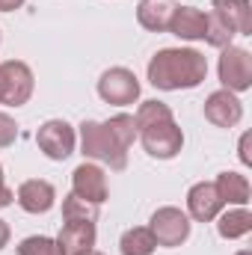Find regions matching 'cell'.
<instances>
[{
	"instance_id": "obj_25",
	"label": "cell",
	"mask_w": 252,
	"mask_h": 255,
	"mask_svg": "<svg viewBox=\"0 0 252 255\" xmlns=\"http://www.w3.org/2000/svg\"><path fill=\"white\" fill-rule=\"evenodd\" d=\"M250 130H247V133H244V136H241V145H238V157H241V163H244V166H252V154H250Z\"/></svg>"
},
{
	"instance_id": "obj_16",
	"label": "cell",
	"mask_w": 252,
	"mask_h": 255,
	"mask_svg": "<svg viewBox=\"0 0 252 255\" xmlns=\"http://www.w3.org/2000/svg\"><path fill=\"white\" fill-rule=\"evenodd\" d=\"M211 6L235 30V36H252V3L250 0H211Z\"/></svg>"
},
{
	"instance_id": "obj_1",
	"label": "cell",
	"mask_w": 252,
	"mask_h": 255,
	"mask_svg": "<svg viewBox=\"0 0 252 255\" xmlns=\"http://www.w3.org/2000/svg\"><path fill=\"white\" fill-rule=\"evenodd\" d=\"M133 122H136V136L145 148L148 157L154 160H172L181 154L184 148V130L178 128L175 116H172V107L151 98V101H142L133 113Z\"/></svg>"
},
{
	"instance_id": "obj_6",
	"label": "cell",
	"mask_w": 252,
	"mask_h": 255,
	"mask_svg": "<svg viewBox=\"0 0 252 255\" xmlns=\"http://www.w3.org/2000/svg\"><path fill=\"white\" fill-rule=\"evenodd\" d=\"M190 226H193V223H190L187 211H181V208H175V205L157 208V211L151 214V220H148V229H151L157 247H166V250L181 247V244L187 241Z\"/></svg>"
},
{
	"instance_id": "obj_23",
	"label": "cell",
	"mask_w": 252,
	"mask_h": 255,
	"mask_svg": "<svg viewBox=\"0 0 252 255\" xmlns=\"http://www.w3.org/2000/svg\"><path fill=\"white\" fill-rule=\"evenodd\" d=\"M107 125H110V130L116 133V139H119L125 148L133 145V139H136V122H133L130 113H116L113 119H107Z\"/></svg>"
},
{
	"instance_id": "obj_9",
	"label": "cell",
	"mask_w": 252,
	"mask_h": 255,
	"mask_svg": "<svg viewBox=\"0 0 252 255\" xmlns=\"http://www.w3.org/2000/svg\"><path fill=\"white\" fill-rule=\"evenodd\" d=\"M71 193L77 199H86L92 205H104L107 196H110V187H107V172L95 163V160H83L74 172H71Z\"/></svg>"
},
{
	"instance_id": "obj_11",
	"label": "cell",
	"mask_w": 252,
	"mask_h": 255,
	"mask_svg": "<svg viewBox=\"0 0 252 255\" xmlns=\"http://www.w3.org/2000/svg\"><path fill=\"white\" fill-rule=\"evenodd\" d=\"M223 211V199L214 187V181H199L187 190V217L196 223H214Z\"/></svg>"
},
{
	"instance_id": "obj_13",
	"label": "cell",
	"mask_w": 252,
	"mask_h": 255,
	"mask_svg": "<svg viewBox=\"0 0 252 255\" xmlns=\"http://www.w3.org/2000/svg\"><path fill=\"white\" fill-rule=\"evenodd\" d=\"M205 30H208V15L202 9H196V6H175L172 9L166 33L178 36L181 42H202Z\"/></svg>"
},
{
	"instance_id": "obj_10",
	"label": "cell",
	"mask_w": 252,
	"mask_h": 255,
	"mask_svg": "<svg viewBox=\"0 0 252 255\" xmlns=\"http://www.w3.org/2000/svg\"><path fill=\"white\" fill-rule=\"evenodd\" d=\"M205 119L217 128H235L244 119V104H241V98L235 92L217 89V92H211L205 98Z\"/></svg>"
},
{
	"instance_id": "obj_3",
	"label": "cell",
	"mask_w": 252,
	"mask_h": 255,
	"mask_svg": "<svg viewBox=\"0 0 252 255\" xmlns=\"http://www.w3.org/2000/svg\"><path fill=\"white\" fill-rule=\"evenodd\" d=\"M80 151L86 160L104 163L113 172H122L127 166V148L116 139L107 122H92V119L80 122Z\"/></svg>"
},
{
	"instance_id": "obj_29",
	"label": "cell",
	"mask_w": 252,
	"mask_h": 255,
	"mask_svg": "<svg viewBox=\"0 0 252 255\" xmlns=\"http://www.w3.org/2000/svg\"><path fill=\"white\" fill-rule=\"evenodd\" d=\"M83 255H104V253H98V250H89V253H83Z\"/></svg>"
},
{
	"instance_id": "obj_30",
	"label": "cell",
	"mask_w": 252,
	"mask_h": 255,
	"mask_svg": "<svg viewBox=\"0 0 252 255\" xmlns=\"http://www.w3.org/2000/svg\"><path fill=\"white\" fill-rule=\"evenodd\" d=\"M235 255H252V250H241V253H235Z\"/></svg>"
},
{
	"instance_id": "obj_4",
	"label": "cell",
	"mask_w": 252,
	"mask_h": 255,
	"mask_svg": "<svg viewBox=\"0 0 252 255\" xmlns=\"http://www.w3.org/2000/svg\"><path fill=\"white\" fill-rule=\"evenodd\" d=\"M36 80L30 65L21 60H6L0 63V104L3 107H24L33 98Z\"/></svg>"
},
{
	"instance_id": "obj_2",
	"label": "cell",
	"mask_w": 252,
	"mask_h": 255,
	"mask_svg": "<svg viewBox=\"0 0 252 255\" xmlns=\"http://www.w3.org/2000/svg\"><path fill=\"white\" fill-rule=\"evenodd\" d=\"M148 83L160 92L196 89L208 77V57L196 48H160L148 60Z\"/></svg>"
},
{
	"instance_id": "obj_14",
	"label": "cell",
	"mask_w": 252,
	"mask_h": 255,
	"mask_svg": "<svg viewBox=\"0 0 252 255\" xmlns=\"http://www.w3.org/2000/svg\"><path fill=\"white\" fill-rule=\"evenodd\" d=\"M15 199H18L21 211H27V214H48L57 205V190L45 178H30V181H21Z\"/></svg>"
},
{
	"instance_id": "obj_18",
	"label": "cell",
	"mask_w": 252,
	"mask_h": 255,
	"mask_svg": "<svg viewBox=\"0 0 252 255\" xmlns=\"http://www.w3.org/2000/svg\"><path fill=\"white\" fill-rule=\"evenodd\" d=\"M217 232L223 241H241L252 232V214L250 208H229L217 214Z\"/></svg>"
},
{
	"instance_id": "obj_5",
	"label": "cell",
	"mask_w": 252,
	"mask_h": 255,
	"mask_svg": "<svg viewBox=\"0 0 252 255\" xmlns=\"http://www.w3.org/2000/svg\"><path fill=\"white\" fill-rule=\"evenodd\" d=\"M217 74L223 89L229 92H247L252 86V54L241 45H226L220 48V63H217Z\"/></svg>"
},
{
	"instance_id": "obj_20",
	"label": "cell",
	"mask_w": 252,
	"mask_h": 255,
	"mask_svg": "<svg viewBox=\"0 0 252 255\" xmlns=\"http://www.w3.org/2000/svg\"><path fill=\"white\" fill-rule=\"evenodd\" d=\"M205 42L211 45V48H226V45H235V30L217 15V12H211L208 15V30H205Z\"/></svg>"
},
{
	"instance_id": "obj_22",
	"label": "cell",
	"mask_w": 252,
	"mask_h": 255,
	"mask_svg": "<svg viewBox=\"0 0 252 255\" xmlns=\"http://www.w3.org/2000/svg\"><path fill=\"white\" fill-rule=\"evenodd\" d=\"M63 220H98V205L86 202V199H77L74 193H68L63 199Z\"/></svg>"
},
{
	"instance_id": "obj_8",
	"label": "cell",
	"mask_w": 252,
	"mask_h": 255,
	"mask_svg": "<svg viewBox=\"0 0 252 255\" xmlns=\"http://www.w3.org/2000/svg\"><path fill=\"white\" fill-rule=\"evenodd\" d=\"M36 145H39V151L48 160H65V157L74 154L77 133H74V128L68 125L65 119H48L36 130Z\"/></svg>"
},
{
	"instance_id": "obj_26",
	"label": "cell",
	"mask_w": 252,
	"mask_h": 255,
	"mask_svg": "<svg viewBox=\"0 0 252 255\" xmlns=\"http://www.w3.org/2000/svg\"><path fill=\"white\" fill-rule=\"evenodd\" d=\"M15 199V193L6 187V178H3V166H0V208H9Z\"/></svg>"
},
{
	"instance_id": "obj_15",
	"label": "cell",
	"mask_w": 252,
	"mask_h": 255,
	"mask_svg": "<svg viewBox=\"0 0 252 255\" xmlns=\"http://www.w3.org/2000/svg\"><path fill=\"white\" fill-rule=\"evenodd\" d=\"M214 187H217V193H220L223 205H229V208H247L250 199H252L250 178L241 175V172H232V169L220 172L217 181H214Z\"/></svg>"
},
{
	"instance_id": "obj_21",
	"label": "cell",
	"mask_w": 252,
	"mask_h": 255,
	"mask_svg": "<svg viewBox=\"0 0 252 255\" xmlns=\"http://www.w3.org/2000/svg\"><path fill=\"white\" fill-rule=\"evenodd\" d=\"M18 255H65L63 247L57 244V238H45V235H30L18 244Z\"/></svg>"
},
{
	"instance_id": "obj_7",
	"label": "cell",
	"mask_w": 252,
	"mask_h": 255,
	"mask_svg": "<svg viewBox=\"0 0 252 255\" xmlns=\"http://www.w3.org/2000/svg\"><path fill=\"white\" fill-rule=\"evenodd\" d=\"M98 98L113 107H127L139 101V80L125 65H113L98 77Z\"/></svg>"
},
{
	"instance_id": "obj_19",
	"label": "cell",
	"mask_w": 252,
	"mask_h": 255,
	"mask_svg": "<svg viewBox=\"0 0 252 255\" xmlns=\"http://www.w3.org/2000/svg\"><path fill=\"white\" fill-rule=\"evenodd\" d=\"M157 250V241L148 226H133L119 238V253L122 255H151Z\"/></svg>"
},
{
	"instance_id": "obj_12",
	"label": "cell",
	"mask_w": 252,
	"mask_h": 255,
	"mask_svg": "<svg viewBox=\"0 0 252 255\" xmlns=\"http://www.w3.org/2000/svg\"><path fill=\"white\" fill-rule=\"evenodd\" d=\"M95 241H98V229L92 220H65L57 235V244L63 247L65 255L89 253V250H95Z\"/></svg>"
},
{
	"instance_id": "obj_28",
	"label": "cell",
	"mask_w": 252,
	"mask_h": 255,
	"mask_svg": "<svg viewBox=\"0 0 252 255\" xmlns=\"http://www.w3.org/2000/svg\"><path fill=\"white\" fill-rule=\"evenodd\" d=\"M9 235H12V232H9V226H6V220H0V250H3L6 244H9Z\"/></svg>"
},
{
	"instance_id": "obj_24",
	"label": "cell",
	"mask_w": 252,
	"mask_h": 255,
	"mask_svg": "<svg viewBox=\"0 0 252 255\" xmlns=\"http://www.w3.org/2000/svg\"><path fill=\"white\" fill-rule=\"evenodd\" d=\"M15 139H18V122L0 110V148H9Z\"/></svg>"
},
{
	"instance_id": "obj_17",
	"label": "cell",
	"mask_w": 252,
	"mask_h": 255,
	"mask_svg": "<svg viewBox=\"0 0 252 255\" xmlns=\"http://www.w3.org/2000/svg\"><path fill=\"white\" fill-rule=\"evenodd\" d=\"M172 3L169 0H139L136 3V21L148 33H166L169 18H172Z\"/></svg>"
},
{
	"instance_id": "obj_27",
	"label": "cell",
	"mask_w": 252,
	"mask_h": 255,
	"mask_svg": "<svg viewBox=\"0 0 252 255\" xmlns=\"http://www.w3.org/2000/svg\"><path fill=\"white\" fill-rule=\"evenodd\" d=\"M27 0H0V12H15V9H21Z\"/></svg>"
}]
</instances>
